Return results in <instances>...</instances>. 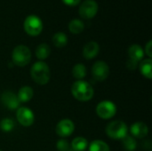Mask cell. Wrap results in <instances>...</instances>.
Segmentation results:
<instances>
[{
    "label": "cell",
    "mask_w": 152,
    "mask_h": 151,
    "mask_svg": "<svg viewBox=\"0 0 152 151\" xmlns=\"http://www.w3.org/2000/svg\"><path fill=\"white\" fill-rule=\"evenodd\" d=\"M23 28L28 36H37L43 30V21L37 15L34 14L28 15L24 20Z\"/></svg>",
    "instance_id": "obj_5"
},
{
    "label": "cell",
    "mask_w": 152,
    "mask_h": 151,
    "mask_svg": "<svg viewBox=\"0 0 152 151\" xmlns=\"http://www.w3.org/2000/svg\"><path fill=\"white\" fill-rule=\"evenodd\" d=\"M144 53H146V55L151 59L152 58V41L150 40L147 44L145 45V51H144Z\"/></svg>",
    "instance_id": "obj_26"
},
{
    "label": "cell",
    "mask_w": 152,
    "mask_h": 151,
    "mask_svg": "<svg viewBox=\"0 0 152 151\" xmlns=\"http://www.w3.org/2000/svg\"><path fill=\"white\" fill-rule=\"evenodd\" d=\"M70 148L73 151H85L88 148V142L82 136L76 137L72 140Z\"/></svg>",
    "instance_id": "obj_16"
},
{
    "label": "cell",
    "mask_w": 152,
    "mask_h": 151,
    "mask_svg": "<svg viewBox=\"0 0 152 151\" xmlns=\"http://www.w3.org/2000/svg\"><path fill=\"white\" fill-rule=\"evenodd\" d=\"M130 133H131V135L134 138L143 139L149 133V127L145 123H143L142 121L135 122L131 125Z\"/></svg>",
    "instance_id": "obj_12"
},
{
    "label": "cell",
    "mask_w": 152,
    "mask_h": 151,
    "mask_svg": "<svg viewBox=\"0 0 152 151\" xmlns=\"http://www.w3.org/2000/svg\"><path fill=\"white\" fill-rule=\"evenodd\" d=\"M14 122L12 118L5 117L0 121V129L4 133H10L14 128Z\"/></svg>",
    "instance_id": "obj_24"
},
{
    "label": "cell",
    "mask_w": 152,
    "mask_h": 151,
    "mask_svg": "<svg viewBox=\"0 0 152 151\" xmlns=\"http://www.w3.org/2000/svg\"><path fill=\"white\" fill-rule=\"evenodd\" d=\"M50 54H51V48L47 44H45V43L40 44L36 48V56L38 60L42 61L47 59Z\"/></svg>",
    "instance_id": "obj_18"
},
{
    "label": "cell",
    "mask_w": 152,
    "mask_h": 151,
    "mask_svg": "<svg viewBox=\"0 0 152 151\" xmlns=\"http://www.w3.org/2000/svg\"><path fill=\"white\" fill-rule=\"evenodd\" d=\"M0 151H3V150H0Z\"/></svg>",
    "instance_id": "obj_28"
},
{
    "label": "cell",
    "mask_w": 152,
    "mask_h": 151,
    "mask_svg": "<svg viewBox=\"0 0 152 151\" xmlns=\"http://www.w3.org/2000/svg\"><path fill=\"white\" fill-rule=\"evenodd\" d=\"M74 131H75V125L72 120L68 118L61 120L57 124L55 128V132L57 135L61 137L62 139L70 136L74 133Z\"/></svg>",
    "instance_id": "obj_10"
},
{
    "label": "cell",
    "mask_w": 152,
    "mask_h": 151,
    "mask_svg": "<svg viewBox=\"0 0 152 151\" xmlns=\"http://www.w3.org/2000/svg\"><path fill=\"white\" fill-rule=\"evenodd\" d=\"M100 52V46L97 42L91 41L88 42L83 49V56L86 60H92L95 58Z\"/></svg>",
    "instance_id": "obj_13"
},
{
    "label": "cell",
    "mask_w": 152,
    "mask_h": 151,
    "mask_svg": "<svg viewBox=\"0 0 152 151\" xmlns=\"http://www.w3.org/2000/svg\"><path fill=\"white\" fill-rule=\"evenodd\" d=\"M0 101L8 109L14 110L20 108V101L17 97V94H15L12 91H5L0 96Z\"/></svg>",
    "instance_id": "obj_11"
},
{
    "label": "cell",
    "mask_w": 152,
    "mask_h": 151,
    "mask_svg": "<svg viewBox=\"0 0 152 151\" xmlns=\"http://www.w3.org/2000/svg\"><path fill=\"white\" fill-rule=\"evenodd\" d=\"M69 29L72 34L77 35L84 31L85 24L79 19H73L72 20H70V22L69 24Z\"/></svg>",
    "instance_id": "obj_19"
},
{
    "label": "cell",
    "mask_w": 152,
    "mask_h": 151,
    "mask_svg": "<svg viewBox=\"0 0 152 151\" xmlns=\"http://www.w3.org/2000/svg\"><path fill=\"white\" fill-rule=\"evenodd\" d=\"M98 4L94 0H85L80 5L78 9V13L81 18L89 20L94 18L98 12Z\"/></svg>",
    "instance_id": "obj_7"
},
{
    "label": "cell",
    "mask_w": 152,
    "mask_h": 151,
    "mask_svg": "<svg viewBox=\"0 0 152 151\" xmlns=\"http://www.w3.org/2000/svg\"><path fill=\"white\" fill-rule=\"evenodd\" d=\"M72 75L77 80H82L86 76V68L83 63H77L72 69Z\"/></svg>",
    "instance_id": "obj_23"
},
{
    "label": "cell",
    "mask_w": 152,
    "mask_h": 151,
    "mask_svg": "<svg viewBox=\"0 0 152 151\" xmlns=\"http://www.w3.org/2000/svg\"><path fill=\"white\" fill-rule=\"evenodd\" d=\"M123 147L126 151H134L137 148V142L132 135L126 134L122 140Z\"/></svg>",
    "instance_id": "obj_22"
},
{
    "label": "cell",
    "mask_w": 152,
    "mask_h": 151,
    "mask_svg": "<svg viewBox=\"0 0 152 151\" xmlns=\"http://www.w3.org/2000/svg\"><path fill=\"white\" fill-rule=\"evenodd\" d=\"M88 151H110V146L103 141L95 140L88 145Z\"/></svg>",
    "instance_id": "obj_21"
},
{
    "label": "cell",
    "mask_w": 152,
    "mask_h": 151,
    "mask_svg": "<svg viewBox=\"0 0 152 151\" xmlns=\"http://www.w3.org/2000/svg\"><path fill=\"white\" fill-rule=\"evenodd\" d=\"M56 149L58 151H69L70 150V144L65 139H61L56 143Z\"/></svg>",
    "instance_id": "obj_25"
},
{
    "label": "cell",
    "mask_w": 152,
    "mask_h": 151,
    "mask_svg": "<svg viewBox=\"0 0 152 151\" xmlns=\"http://www.w3.org/2000/svg\"><path fill=\"white\" fill-rule=\"evenodd\" d=\"M16 118L19 124L24 127L31 126L35 121V116L33 111L27 107H20L17 109Z\"/></svg>",
    "instance_id": "obj_9"
},
{
    "label": "cell",
    "mask_w": 152,
    "mask_h": 151,
    "mask_svg": "<svg viewBox=\"0 0 152 151\" xmlns=\"http://www.w3.org/2000/svg\"><path fill=\"white\" fill-rule=\"evenodd\" d=\"M105 131L109 138L113 140H122L127 134L128 128L125 122L115 120L108 124Z\"/></svg>",
    "instance_id": "obj_4"
},
{
    "label": "cell",
    "mask_w": 152,
    "mask_h": 151,
    "mask_svg": "<svg viewBox=\"0 0 152 151\" xmlns=\"http://www.w3.org/2000/svg\"><path fill=\"white\" fill-rule=\"evenodd\" d=\"M30 76L33 81L37 85H46L51 77L50 69L45 61H37L32 65L30 69Z\"/></svg>",
    "instance_id": "obj_2"
},
{
    "label": "cell",
    "mask_w": 152,
    "mask_h": 151,
    "mask_svg": "<svg viewBox=\"0 0 152 151\" xmlns=\"http://www.w3.org/2000/svg\"><path fill=\"white\" fill-rule=\"evenodd\" d=\"M92 75L94 80L102 82L108 78L110 75V67L103 61H97L92 67Z\"/></svg>",
    "instance_id": "obj_8"
},
{
    "label": "cell",
    "mask_w": 152,
    "mask_h": 151,
    "mask_svg": "<svg viewBox=\"0 0 152 151\" xmlns=\"http://www.w3.org/2000/svg\"><path fill=\"white\" fill-rule=\"evenodd\" d=\"M52 40L53 44L58 48L64 47L68 44V36L64 32H56L53 36Z\"/></svg>",
    "instance_id": "obj_20"
},
{
    "label": "cell",
    "mask_w": 152,
    "mask_h": 151,
    "mask_svg": "<svg viewBox=\"0 0 152 151\" xmlns=\"http://www.w3.org/2000/svg\"><path fill=\"white\" fill-rule=\"evenodd\" d=\"M12 63L18 67H25L31 61V52L26 45L20 44L14 47L12 53Z\"/></svg>",
    "instance_id": "obj_3"
},
{
    "label": "cell",
    "mask_w": 152,
    "mask_h": 151,
    "mask_svg": "<svg viewBox=\"0 0 152 151\" xmlns=\"http://www.w3.org/2000/svg\"><path fill=\"white\" fill-rule=\"evenodd\" d=\"M96 114L102 119H110L117 113V106L111 101H102L98 103L96 107Z\"/></svg>",
    "instance_id": "obj_6"
},
{
    "label": "cell",
    "mask_w": 152,
    "mask_h": 151,
    "mask_svg": "<svg viewBox=\"0 0 152 151\" xmlns=\"http://www.w3.org/2000/svg\"><path fill=\"white\" fill-rule=\"evenodd\" d=\"M63 4H65L68 6H76L80 4L81 0H61Z\"/></svg>",
    "instance_id": "obj_27"
},
{
    "label": "cell",
    "mask_w": 152,
    "mask_h": 151,
    "mask_svg": "<svg viewBox=\"0 0 152 151\" xmlns=\"http://www.w3.org/2000/svg\"><path fill=\"white\" fill-rule=\"evenodd\" d=\"M71 93L76 100L85 102L93 99L94 90L88 82L84 80H77L72 84Z\"/></svg>",
    "instance_id": "obj_1"
},
{
    "label": "cell",
    "mask_w": 152,
    "mask_h": 151,
    "mask_svg": "<svg viewBox=\"0 0 152 151\" xmlns=\"http://www.w3.org/2000/svg\"><path fill=\"white\" fill-rule=\"evenodd\" d=\"M33 94H34L33 89L28 85H24L20 87V89L19 90L17 93V97L20 102H28L32 99Z\"/></svg>",
    "instance_id": "obj_15"
},
{
    "label": "cell",
    "mask_w": 152,
    "mask_h": 151,
    "mask_svg": "<svg viewBox=\"0 0 152 151\" xmlns=\"http://www.w3.org/2000/svg\"><path fill=\"white\" fill-rule=\"evenodd\" d=\"M128 56H129L128 60H131L134 62L139 63L140 61H142L143 60L144 50L139 44H132L128 48Z\"/></svg>",
    "instance_id": "obj_14"
},
{
    "label": "cell",
    "mask_w": 152,
    "mask_h": 151,
    "mask_svg": "<svg viewBox=\"0 0 152 151\" xmlns=\"http://www.w3.org/2000/svg\"><path fill=\"white\" fill-rule=\"evenodd\" d=\"M151 68H152V59H145L142 60L139 65V69L140 71L142 73V75L143 77H145L148 79H151L152 78V72H151Z\"/></svg>",
    "instance_id": "obj_17"
}]
</instances>
